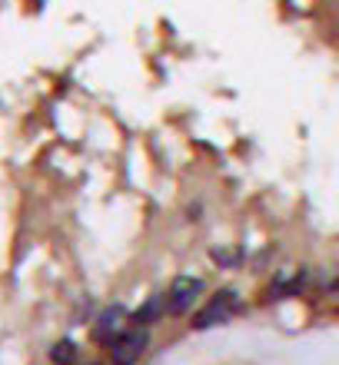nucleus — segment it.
Wrapping results in <instances>:
<instances>
[{"instance_id": "obj_8", "label": "nucleus", "mask_w": 339, "mask_h": 365, "mask_svg": "<svg viewBox=\"0 0 339 365\" xmlns=\"http://www.w3.org/2000/svg\"><path fill=\"white\" fill-rule=\"evenodd\" d=\"M320 292H326V296H339V266H333V269H323Z\"/></svg>"}, {"instance_id": "obj_9", "label": "nucleus", "mask_w": 339, "mask_h": 365, "mask_svg": "<svg viewBox=\"0 0 339 365\" xmlns=\"http://www.w3.org/2000/svg\"><path fill=\"white\" fill-rule=\"evenodd\" d=\"M336 316H339V306H336Z\"/></svg>"}, {"instance_id": "obj_3", "label": "nucleus", "mask_w": 339, "mask_h": 365, "mask_svg": "<svg viewBox=\"0 0 339 365\" xmlns=\"http://www.w3.org/2000/svg\"><path fill=\"white\" fill-rule=\"evenodd\" d=\"M200 296H203V279L176 276L170 282V289H166V309H170V316H186L200 302Z\"/></svg>"}, {"instance_id": "obj_4", "label": "nucleus", "mask_w": 339, "mask_h": 365, "mask_svg": "<svg viewBox=\"0 0 339 365\" xmlns=\"http://www.w3.org/2000/svg\"><path fill=\"white\" fill-rule=\"evenodd\" d=\"M126 326H130V312H126V306L113 302V306H107L97 319H93V342L110 346V342H113V339L120 336Z\"/></svg>"}, {"instance_id": "obj_5", "label": "nucleus", "mask_w": 339, "mask_h": 365, "mask_svg": "<svg viewBox=\"0 0 339 365\" xmlns=\"http://www.w3.org/2000/svg\"><path fill=\"white\" fill-rule=\"evenodd\" d=\"M163 316H170V309H166V292H156V296H146L140 306L130 312V322H136V326H156Z\"/></svg>"}, {"instance_id": "obj_6", "label": "nucleus", "mask_w": 339, "mask_h": 365, "mask_svg": "<svg viewBox=\"0 0 339 365\" xmlns=\"http://www.w3.org/2000/svg\"><path fill=\"white\" fill-rule=\"evenodd\" d=\"M310 282V276L303 269H280L276 276H273V282H270V299H283V296H296L303 286Z\"/></svg>"}, {"instance_id": "obj_2", "label": "nucleus", "mask_w": 339, "mask_h": 365, "mask_svg": "<svg viewBox=\"0 0 339 365\" xmlns=\"http://www.w3.org/2000/svg\"><path fill=\"white\" fill-rule=\"evenodd\" d=\"M146 346H150V329L130 322V326H126L123 332L107 346L110 349V362L113 365H136L140 359H143Z\"/></svg>"}, {"instance_id": "obj_1", "label": "nucleus", "mask_w": 339, "mask_h": 365, "mask_svg": "<svg viewBox=\"0 0 339 365\" xmlns=\"http://www.w3.org/2000/svg\"><path fill=\"white\" fill-rule=\"evenodd\" d=\"M236 309H240V292H236V289H230V286L216 289L213 296L206 299V306L193 316V329H196V332H203V329L226 326Z\"/></svg>"}, {"instance_id": "obj_7", "label": "nucleus", "mask_w": 339, "mask_h": 365, "mask_svg": "<svg viewBox=\"0 0 339 365\" xmlns=\"http://www.w3.org/2000/svg\"><path fill=\"white\" fill-rule=\"evenodd\" d=\"M50 362H54V365H77V342L60 339L57 346L50 349Z\"/></svg>"}]
</instances>
